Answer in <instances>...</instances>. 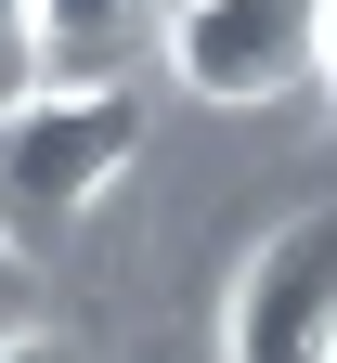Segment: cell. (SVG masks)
Here are the masks:
<instances>
[{
    "label": "cell",
    "mask_w": 337,
    "mask_h": 363,
    "mask_svg": "<svg viewBox=\"0 0 337 363\" xmlns=\"http://www.w3.org/2000/svg\"><path fill=\"white\" fill-rule=\"evenodd\" d=\"M311 91L337 104V0H324V52H311Z\"/></svg>",
    "instance_id": "cell-8"
},
{
    "label": "cell",
    "mask_w": 337,
    "mask_h": 363,
    "mask_svg": "<svg viewBox=\"0 0 337 363\" xmlns=\"http://www.w3.org/2000/svg\"><path fill=\"white\" fill-rule=\"evenodd\" d=\"M169 0H26V91H130Z\"/></svg>",
    "instance_id": "cell-4"
},
{
    "label": "cell",
    "mask_w": 337,
    "mask_h": 363,
    "mask_svg": "<svg viewBox=\"0 0 337 363\" xmlns=\"http://www.w3.org/2000/svg\"><path fill=\"white\" fill-rule=\"evenodd\" d=\"M143 156V91H13L0 104V195L26 220H91Z\"/></svg>",
    "instance_id": "cell-1"
},
{
    "label": "cell",
    "mask_w": 337,
    "mask_h": 363,
    "mask_svg": "<svg viewBox=\"0 0 337 363\" xmlns=\"http://www.w3.org/2000/svg\"><path fill=\"white\" fill-rule=\"evenodd\" d=\"M221 363H337V208H299L233 259Z\"/></svg>",
    "instance_id": "cell-2"
},
{
    "label": "cell",
    "mask_w": 337,
    "mask_h": 363,
    "mask_svg": "<svg viewBox=\"0 0 337 363\" xmlns=\"http://www.w3.org/2000/svg\"><path fill=\"white\" fill-rule=\"evenodd\" d=\"M26 91V0H0V104Z\"/></svg>",
    "instance_id": "cell-7"
},
{
    "label": "cell",
    "mask_w": 337,
    "mask_h": 363,
    "mask_svg": "<svg viewBox=\"0 0 337 363\" xmlns=\"http://www.w3.org/2000/svg\"><path fill=\"white\" fill-rule=\"evenodd\" d=\"M0 363H91L65 325H0Z\"/></svg>",
    "instance_id": "cell-5"
},
{
    "label": "cell",
    "mask_w": 337,
    "mask_h": 363,
    "mask_svg": "<svg viewBox=\"0 0 337 363\" xmlns=\"http://www.w3.org/2000/svg\"><path fill=\"white\" fill-rule=\"evenodd\" d=\"M169 78L195 91V104H285V91H311V52H324V0H169L156 26Z\"/></svg>",
    "instance_id": "cell-3"
},
{
    "label": "cell",
    "mask_w": 337,
    "mask_h": 363,
    "mask_svg": "<svg viewBox=\"0 0 337 363\" xmlns=\"http://www.w3.org/2000/svg\"><path fill=\"white\" fill-rule=\"evenodd\" d=\"M26 298H39V259H26L13 234H0V325H26Z\"/></svg>",
    "instance_id": "cell-6"
}]
</instances>
